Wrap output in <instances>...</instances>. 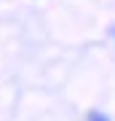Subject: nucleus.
<instances>
[{"label": "nucleus", "mask_w": 115, "mask_h": 121, "mask_svg": "<svg viewBox=\"0 0 115 121\" xmlns=\"http://www.w3.org/2000/svg\"><path fill=\"white\" fill-rule=\"evenodd\" d=\"M88 121H110L107 116H102L99 110H94V113H88Z\"/></svg>", "instance_id": "obj_1"}]
</instances>
